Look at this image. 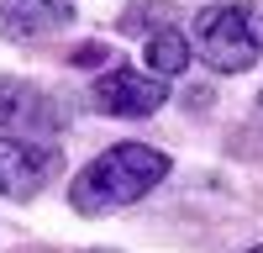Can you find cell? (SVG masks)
Returning a JSON list of instances; mask_svg holds the SVG:
<instances>
[{
	"label": "cell",
	"mask_w": 263,
	"mask_h": 253,
	"mask_svg": "<svg viewBox=\"0 0 263 253\" xmlns=\"http://www.w3.org/2000/svg\"><path fill=\"white\" fill-rule=\"evenodd\" d=\"M168 174V153L147 142H121V148H105L100 158H90L74 174L69 185V206L79 216H111V211L142 201L153 185H163Z\"/></svg>",
	"instance_id": "obj_1"
},
{
	"label": "cell",
	"mask_w": 263,
	"mask_h": 253,
	"mask_svg": "<svg viewBox=\"0 0 263 253\" xmlns=\"http://www.w3.org/2000/svg\"><path fill=\"white\" fill-rule=\"evenodd\" d=\"M195 53L216 74H248L263 53V0H221L195 16Z\"/></svg>",
	"instance_id": "obj_2"
},
{
	"label": "cell",
	"mask_w": 263,
	"mask_h": 253,
	"mask_svg": "<svg viewBox=\"0 0 263 253\" xmlns=\"http://www.w3.org/2000/svg\"><path fill=\"white\" fill-rule=\"evenodd\" d=\"M168 100V79L163 74H142V69H132V63H116V69H105L95 74V105L105 116H153L158 105Z\"/></svg>",
	"instance_id": "obj_3"
},
{
	"label": "cell",
	"mask_w": 263,
	"mask_h": 253,
	"mask_svg": "<svg viewBox=\"0 0 263 253\" xmlns=\"http://www.w3.org/2000/svg\"><path fill=\"white\" fill-rule=\"evenodd\" d=\"M58 174V153L32 137H6L0 132V195L6 201H32L53 185Z\"/></svg>",
	"instance_id": "obj_4"
},
{
	"label": "cell",
	"mask_w": 263,
	"mask_h": 253,
	"mask_svg": "<svg viewBox=\"0 0 263 253\" xmlns=\"http://www.w3.org/2000/svg\"><path fill=\"white\" fill-rule=\"evenodd\" d=\"M63 127L58 105L27 79H0V132L6 137H53Z\"/></svg>",
	"instance_id": "obj_5"
},
{
	"label": "cell",
	"mask_w": 263,
	"mask_h": 253,
	"mask_svg": "<svg viewBox=\"0 0 263 253\" xmlns=\"http://www.w3.org/2000/svg\"><path fill=\"white\" fill-rule=\"evenodd\" d=\"M74 21V0H0V37L32 42Z\"/></svg>",
	"instance_id": "obj_6"
},
{
	"label": "cell",
	"mask_w": 263,
	"mask_h": 253,
	"mask_svg": "<svg viewBox=\"0 0 263 253\" xmlns=\"http://www.w3.org/2000/svg\"><path fill=\"white\" fill-rule=\"evenodd\" d=\"M142 58H147V69L153 74H184V63H190V42H184V32H174V27H158L147 37V48H142Z\"/></svg>",
	"instance_id": "obj_7"
},
{
	"label": "cell",
	"mask_w": 263,
	"mask_h": 253,
	"mask_svg": "<svg viewBox=\"0 0 263 253\" xmlns=\"http://www.w3.org/2000/svg\"><path fill=\"white\" fill-rule=\"evenodd\" d=\"M248 253H263V243H258V248H248Z\"/></svg>",
	"instance_id": "obj_8"
},
{
	"label": "cell",
	"mask_w": 263,
	"mask_h": 253,
	"mask_svg": "<svg viewBox=\"0 0 263 253\" xmlns=\"http://www.w3.org/2000/svg\"><path fill=\"white\" fill-rule=\"evenodd\" d=\"M258 105H263V100H258Z\"/></svg>",
	"instance_id": "obj_9"
}]
</instances>
